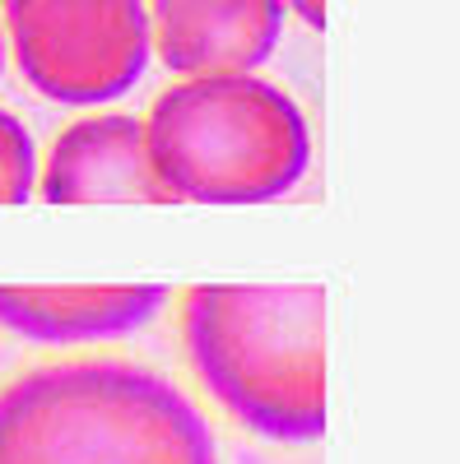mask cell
Here are the masks:
<instances>
[{"instance_id":"obj_1","label":"cell","mask_w":460,"mask_h":464,"mask_svg":"<svg viewBox=\"0 0 460 464\" xmlns=\"http://www.w3.org/2000/svg\"><path fill=\"white\" fill-rule=\"evenodd\" d=\"M0 464H219V441L172 376L70 358L0 391Z\"/></svg>"},{"instance_id":"obj_2","label":"cell","mask_w":460,"mask_h":464,"mask_svg":"<svg viewBox=\"0 0 460 464\" xmlns=\"http://www.w3.org/2000/svg\"><path fill=\"white\" fill-rule=\"evenodd\" d=\"M181 343L219 409L265 441L326 432V288L196 284L181 297Z\"/></svg>"},{"instance_id":"obj_3","label":"cell","mask_w":460,"mask_h":464,"mask_svg":"<svg viewBox=\"0 0 460 464\" xmlns=\"http://www.w3.org/2000/svg\"><path fill=\"white\" fill-rule=\"evenodd\" d=\"M153 177L168 200L270 205L312 172V126L293 93L251 74H196L144 116Z\"/></svg>"},{"instance_id":"obj_4","label":"cell","mask_w":460,"mask_h":464,"mask_svg":"<svg viewBox=\"0 0 460 464\" xmlns=\"http://www.w3.org/2000/svg\"><path fill=\"white\" fill-rule=\"evenodd\" d=\"M0 10L24 84L47 102H117L149 70V0H0Z\"/></svg>"},{"instance_id":"obj_5","label":"cell","mask_w":460,"mask_h":464,"mask_svg":"<svg viewBox=\"0 0 460 464\" xmlns=\"http://www.w3.org/2000/svg\"><path fill=\"white\" fill-rule=\"evenodd\" d=\"M289 0H149L153 56L177 80L251 74L275 56Z\"/></svg>"},{"instance_id":"obj_6","label":"cell","mask_w":460,"mask_h":464,"mask_svg":"<svg viewBox=\"0 0 460 464\" xmlns=\"http://www.w3.org/2000/svg\"><path fill=\"white\" fill-rule=\"evenodd\" d=\"M37 196L52 205H98V200L168 205V190L149 163L144 116L93 111L70 121L56 135L43 172H37Z\"/></svg>"},{"instance_id":"obj_7","label":"cell","mask_w":460,"mask_h":464,"mask_svg":"<svg viewBox=\"0 0 460 464\" xmlns=\"http://www.w3.org/2000/svg\"><path fill=\"white\" fill-rule=\"evenodd\" d=\"M168 297L163 284H0V325L28 343H103L144 330Z\"/></svg>"},{"instance_id":"obj_8","label":"cell","mask_w":460,"mask_h":464,"mask_svg":"<svg viewBox=\"0 0 460 464\" xmlns=\"http://www.w3.org/2000/svg\"><path fill=\"white\" fill-rule=\"evenodd\" d=\"M37 144L15 111L0 107V205H19L37 190Z\"/></svg>"},{"instance_id":"obj_9","label":"cell","mask_w":460,"mask_h":464,"mask_svg":"<svg viewBox=\"0 0 460 464\" xmlns=\"http://www.w3.org/2000/svg\"><path fill=\"white\" fill-rule=\"evenodd\" d=\"M289 14H298L307 28H326V0H289Z\"/></svg>"},{"instance_id":"obj_10","label":"cell","mask_w":460,"mask_h":464,"mask_svg":"<svg viewBox=\"0 0 460 464\" xmlns=\"http://www.w3.org/2000/svg\"><path fill=\"white\" fill-rule=\"evenodd\" d=\"M5 61H10V33H5V10H0V80H5Z\"/></svg>"}]
</instances>
